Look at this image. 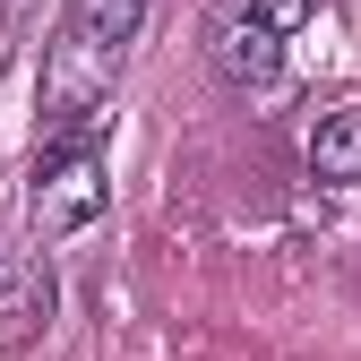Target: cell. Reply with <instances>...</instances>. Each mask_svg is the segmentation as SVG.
I'll use <instances>...</instances> for the list:
<instances>
[{
  "instance_id": "3957f363",
  "label": "cell",
  "mask_w": 361,
  "mask_h": 361,
  "mask_svg": "<svg viewBox=\"0 0 361 361\" xmlns=\"http://www.w3.org/2000/svg\"><path fill=\"white\" fill-rule=\"evenodd\" d=\"M207 69L224 86H267L284 69V35L267 18H250V9H215L207 18Z\"/></svg>"
},
{
  "instance_id": "277c9868",
  "label": "cell",
  "mask_w": 361,
  "mask_h": 361,
  "mask_svg": "<svg viewBox=\"0 0 361 361\" xmlns=\"http://www.w3.org/2000/svg\"><path fill=\"white\" fill-rule=\"evenodd\" d=\"M43 319H52V258L35 250V258L18 267V276L0 284V353H18V344L43 327Z\"/></svg>"
},
{
  "instance_id": "52a82bcc",
  "label": "cell",
  "mask_w": 361,
  "mask_h": 361,
  "mask_svg": "<svg viewBox=\"0 0 361 361\" xmlns=\"http://www.w3.org/2000/svg\"><path fill=\"white\" fill-rule=\"evenodd\" d=\"M241 9H250V18H267L276 35H293V26H301L310 9H319V0H241Z\"/></svg>"
},
{
  "instance_id": "8992f818",
  "label": "cell",
  "mask_w": 361,
  "mask_h": 361,
  "mask_svg": "<svg viewBox=\"0 0 361 361\" xmlns=\"http://www.w3.org/2000/svg\"><path fill=\"white\" fill-rule=\"evenodd\" d=\"M78 35H95V43H112V52H121V43L129 35H138L147 26V0H78V18H69Z\"/></svg>"
},
{
  "instance_id": "6da1fadb",
  "label": "cell",
  "mask_w": 361,
  "mask_h": 361,
  "mask_svg": "<svg viewBox=\"0 0 361 361\" xmlns=\"http://www.w3.org/2000/svg\"><path fill=\"white\" fill-rule=\"evenodd\" d=\"M112 207V172H104V155H95V138H52L35 155V190H26V215H35V233L43 241H69V233H86Z\"/></svg>"
},
{
  "instance_id": "5b68a950",
  "label": "cell",
  "mask_w": 361,
  "mask_h": 361,
  "mask_svg": "<svg viewBox=\"0 0 361 361\" xmlns=\"http://www.w3.org/2000/svg\"><path fill=\"white\" fill-rule=\"evenodd\" d=\"M310 180H336V190L361 180V104H344L310 129Z\"/></svg>"
},
{
  "instance_id": "7a4b0ae2",
  "label": "cell",
  "mask_w": 361,
  "mask_h": 361,
  "mask_svg": "<svg viewBox=\"0 0 361 361\" xmlns=\"http://www.w3.org/2000/svg\"><path fill=\"white\" fill-rule=\"evenodd\" d=\"M112 78H121L112 43L61 26L52 52H43V129H52V138H86V129L104 121V104H112Z\"/></svg>"
}]
</instances>
